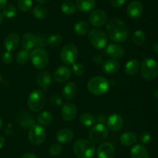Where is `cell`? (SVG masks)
<instances>
[{"label":"cell","mask_w":158,"mask_h":158,"mask_svg":"<svg viewBox=\"0 0 158 158\" xmlns=\"http://www.w3.org/2000/svg\"><path fill=\"white\" fill-rule=\"evenodd\" d=\"M143 12V6L140 2L134 0L131 2L127 7V14L131 20H138Z\"/></svg>","instance_id":"7c38bea8"},{"label":"cell","mask_w":158,"mask_h":158,"mask_svg":"<svg viewBox=\"0 0 158 158\" xmlns=\"http://www.w3.org/2000/svg\"><path fill=\"white\" fill-rule=\"evenodd\" d=\"M141 75L146 81H153L158 74V63L153 58H147L142 62Z\"/></svg>","instance_id":"52a82bcc"},{"label":"cell","mask_w":158,"mask_h":158,"mask_svg":"<svg viewBox=\"0 0 158 158\" xmlns=\"http://www.w3.org/2000/svg\"><path fill=\"white\" fill-rule=\"evenodd\" d=\"M17 6L21 12H26L31 9L32 6V0H18Z\"/></svg>","instance_id":"74e56055"},{"label":"cell","mask_w":158,"mask_h":158,"mask_svg":"<svg viewBox=\"0 0 158 158\" xmlns=\"http://www.w3.org/2000/svg\"><path fill=\"white\" fill-rule=\"evenodd\" d=\"M22 158H37V156L35 154L31 153H26L22 156Z\"/></svg>","instance_id":"7dc6e473"},{"label":"cell","mask_w":158,"mask_h":158,"mask_svg":"<svg viewBox=\"0 0 158 158\" xmlns=\"http://www.w3.org/2000/svg\"><path fill=\"white\" fill-rule=\"evenodd\" d=\"M62 146L60 143H53L50 146L49 149V152L51 156H58L61 154L62 153Z\"/></svg>","instance_id":"f35d334b"},{"label":"cell","mask_w":158,"mask_h":158,"mask_svg":"<svg viewBox=\"0 0 158 158\" xmlns=\"http://www.w3.org/2000/svg\"><path fill=\"white\" fill-rule=\"evenodd\" d=\"M36 44V37L31 33H27L23 36L22 38V46L23 50H31Z\"/></svg>","instance_id":"7402d4cb"},{"label":"cell","mask_w":158,"mask_h":158,"mask_svg":"<svg viewBox=\"0 0 158 158\" xmlns=\"http://www.w3.org/2000/svg\"><path fill=\"white\" fill-rule=\"evenodd\" d=\"M2 77L1 74H0V83H1V82H2Z\"/></svg>","instance_id":"9f6ffc18"},{"label":"cell","mask_w":158,"mask_h":158,"mask_svg":"<svg viewBox=\"0 0 158 158\" xmlns=\"http://www.w3.org/2000/svg\"><path fill=\"white\" fill-rule=\"evenodd\" d=\"M96 0H76V6L82 12H88L94 9Z\"/></svg>","instance_id":"484cf974"},{"label":"cell","mask_w":158,"mask_h":158,"mask_svg":"<svg viewBox=\"0 0 158 158\" xmlns=\"http://www.w3.org/2000/svg\"><path fill=\"white\" fill-rule=\"evenodd\" d=\"M89 31V23L85 20L79 21L74 25V32L80 37H83Z\"/></svg>","instance_id":"f1b7e54d"},{"label":"cell","mask_w":158,"mask_h":158,"mask_svg":"<svg viewBox=\"0 0 158 158\" xmlns=\"http://www.w3.org/2000/svg\"><path fill=\"white\" fill-rule=\"evenodd\" d=\"M93 60H94V63L97 64H102L103 62V58H102L101 56L99 55V54H95V55L94 56V57H93Z\"/></svg>","instance_id":"bcb514c9"},{"label":"cell","mask_w":158,"mask_h":158,"mask_svg":"<svg viewBox=\"0 0 158 158\" xmlns=\"http://www.w3.org/2000/svg\"><path fill=\"white\" fill-rule=\"evenodd\" d=\"M35 1L40 3V4H46V3L49 2V0H35Z\"/></svg>","instance_id":"816d5d0a"},{"label":"cell","mask_w":158,"mask_h":158,"mask_svg":"<svg viewBox=\"0 0 158 158\" xmlns=\"http://www.w3.org/2000/svg\"><path fill=\"white\" fill-rule=\"evenodd\" d=\"M62 117L64 120L70 122L76 118L77 115V108L74 104L67 102L64 104L61 110Z\"/></svg>","instance_id":"9a60e30c"},{"label":"cell","mask_w":158,"mask_h":158,"mask_svg":"<svg viewBox=\"0 0 158 158\" xmlns=\"http://www.w3.org/2000/svg\"><path fill=\"white\" fill-rule=\"evenodd\" d=\"M71 74H72V71L69 69V68L65 65H62L56 70L53 77L56 81L59 83H64L70 78Z\"/></svg>","instance_id":"5bb4252c"},{"label":"cell","mask_w":158,"mask_h":158,"mask_svg":"<svg viewBox=\"0 0 158 158\" xmlns=\"http://www.w3.org/2000/svg\"><path fill=\"white\" fill-rule=\"evenodd\" d=\"M19 35L16 33H9L4 40V46L7 51H12L19 45Z\"/></svg>","instance_id":"d6986e66"},{"label":"cell","mask_w":158,"mask_h":158,"mask_svg":"<svg viewBox=\"0 0 158 158\" xmlns=\"http://www.w3.org/2000/svg\"><path fill=\"white\" fill-rule=\"evenodd\" d=\"M30 60L36 69H44L49 64V56L44 48H35L30 53Z\"/></svg>","instance_id":"5b68a950"},{"label":"cell","mask_w":158,"mask_h":158,"mask_svg":"<svg viewBox=\"0 0 158 158\" xmlns=\"http://www.w3.org/2000/svg\"><path fill=\"white\" fill-rule=\"evenodd\" d=\"M5 143H6V139H5V138L2 136L0 135V150L4 147Z\"/></svg>","instance_id":"c3c4849f"},{"label":"cell","mask_w":158,"mask_h":158,"mask_svg":"<svg viewBox=\"0 0 158 158\" xmlns=\"http://www.w3.org/2000/svg\"><path fill=\"white\" fill-rule=\"evenodd\" d=\"M3 17H4V16H3L2 13V12H0V24H1V23L2 22Z\"/></svg>","instance_id":"11a10c76"},{"label":"cell","mask_w":158,"mask_h":158,"mask_svg":"<svg viewBox=\"0 0 158 158\" xmlns=\"http://www.w3.org/2000/svg\"><path fill=\"white\" fill-rule=\"evenodd\" d=\"M108 21V15L102 9H95L89 15V23L95 27H101Z\"/></svg>","instance_id":"8fae6325"},{"label":"cell","mask_w":158,"mask_h":158,"mask_svg":"<svg viewBox=\"0 0 158 158\" xmlns=\"http://www.w3.org/2000/svg\"><path fill=\"white\" fill-rule=\"evenodd\" d=\"M146 40V34L143 30H136L133 35V42L136 45H141Z\"/></svg>","instance_id":"8d00e7d4"},{"label":"cell","mask_w":158,"mask_h":158,"mask_svg":"<svg viewBox=\"0 0 158 158\" xmlns=\"http://www.w3.org/2000/svg\"><path fill=\"white\" fill-rule=\"evenodd\" d=\"M2 125H3L2 119V118L0 117V130H1V129H2Z\"/></svg>","instance_id":"db71d44e"},{"label":"cell","mask_w":158,"mask_h":158,"mask_svg":"<svg viewBox=\"0 0 158 158\" xmlns=\"http://www.w3.org/2000/svg\"><path fill=\"white\" fill-rule=\"evenodd\" d=\"M120 64L115 59H110L104 60L102 64V70L103 73L108 75H112L116 74L120 70Z\"/></svg>","instance_id":"ac0fdd59"},{"label":"cell","mask_w":158,"mask_h":158,"mask_svg":"<svg viewBox=\"0 0 158 158\" xmlns=\"http://www.w3.org/2000/svg\"><path fill=\"white\" fill-rule=\"evenodd\" d=\"M110 82L101 76L94 77L88 81L87 88L89 92L95 95H103L110 89Z\"/></svg>","instance_id":"3957f363"},{"label":"cell","mask_w":158,"mask_h":158,"mask_svg":"<svg viewBox=\"0 0 158 158\" xmlns=\"http://www.w3.org/2000/svg\"><path fill=\"white\" fill-rule=\"evenodd\" d=\"M7 0H0V9H3L6 6Z\"/></svg>","instance_id":"681fc988"},{"label":"cell","mask_w":158,"mask_h":158,"mask_svg":"<svg viewBox=\"0 0 158 158\" xmlns=\"http://www.w3.org/2000/svg\"><path fill=\"white\" fill-rule=\"evenodd\" d=\"M61 10L65 15H70L75 13V12L77 11V6L72 1L67 0L62 3Z\"/></svg>","instance_id":"1f68e13d"},{"label":"cell","mask_w":158,"mask_h":158,"mask_svg":"<svg viewBox=\"0 0 158 158\" xmlns=\"http://www.w3.org/2000/svg\"><path fill=\"white\" fill-rule=\"evenodd\" d=\"M73 72L77 76H82L85 73V68L83 64L75 63L73 64Z\"/></svg>","instance_id":"ab89813d"},{"label":"cell","mask_w":158,"mask_h":158,"mask_svg":"<svg viewBox=\"0 0 158 158\" xmlns=\"http://www.w3.org/2000/svg\"><path fill=\"white\" fill-rule=\"evenodd\" d=\"M78 49L73 43H68L62 48L60 54V60L66 65H73L78 58Z\"/></svg>","instance_id":"ba28073f"},{"label":"cell","mask_w":158,"mask_h":158,"mask_svg":"<svg viewBox=\"0 0 158 158\" xmlns=\"http://www.w3.org/2000/svg\"><path fill=\"white\" fill-rule=\"evenodd\" d=\"M3 16L7 19H12L17 15V9L13 5H6L2 9Z\"/></svg>","instance_id":"d590c367"},{"label":"cell","mask_w":158,"mask_h":158,"mask_svg":"<svg viewBox=\"0 0 158 158\" xmlns=\"http://www.w3.org/2000/svg\"><path fill=\"white\" fill-rule=\"evenodd\" d=\"M108 129L111 131H119L123 126V119L119 114L114 113L110 115L106 119Z\"/></svg>","instance_id":"2e32d148"},{"label":"cell","mask_w":158,"mask_h":158,"mask_svg":"<svg viewBox=\"0 0 158 158\" xmlns=\"http://www.w3.org/2000/svg\"><path fill=\"white\" fill-rule=\"evenodd\" d=\"M2 60L3 63L9 64L12 63L13 60V54H12L11 51H6V52L3 53L2 56Z\"/></svg>","instance_id":"b9f144b4"},{"label":"cell","mask_w":158,"mask_h":158,"mask_svg":"<svg viewBox=\"0 0 158 158\" xmlns=\"http://www.w3.org/2000/svg\"><path fill=\"white\" fill-rule=\"evenodd\" d=\"M53 116L49 111H43L37 117V121L42 125H47L52 122Z\"/></svg>","instance_id":"4dcf8cb0"},{"label":"cell","mask_w":158,"mask_h":158,"mask_svg":"<svg viewBox=\"0 0 158 158\" xmlns=\"http://www.w3.org/2000/svg\"><path fill=\"white\" fill-rule=\"evenodd\" d=\"M137 136L132 132H125L120 136V140L122 145L125 147H131L137 142Z\"/></svg>","instance_id":"4316f807"},{"label":"cell","mask_w":158,"mask_h":158,"mask_svg":"<svg viewBox=\"0 0 158 158\" xmlns=\"http://www.w3.org/2000/svg\"><path fill=\"white\" fill-rule=\"evenodd\" d=\"M30 58V53L26 50H21L16 54V62L20 65L26 64Z\"/></svg>","instance_id":"e575fe53"},{"label":"cell","mask_w":158,"mask_h":158,"mask_svg":"<svg viewBox=\"0 0 158 158\" xmlns=\"http://www.w3.org/2000/svg\"><path fill=\"white\" fill-rule=\"evenodd\" d=\"M46 130L42 125L34 124L32 127L29 128L28 139L32 144L36 146L41 145L46 140Z\"/></svg>","instance_id":"30bf717a"},{"label":"cell","mask_w":158,"mask_h":158,"mask_svg":"<svg viewBox=\"0 0 158 158\" xmlns=\"http://www.w3.org/2000/svg\"><path fill=\"white\" fill-rule=\"evenodd\" d=\"M106 54L113 59H120L124 56L125 51L122 46L117 43H110L106 48Z\"/></svg>","instance_id":"e0dca14e"},{"label":"cell","mask_w":158,"mask_h":158,"mask_svg":"<svg viewBox=\"0 0 158 158\" xmlns=\"http://www.w3.org/2000/svg\"><path fill=\"white\" fill-rule=\"evenodd\" d=\"M73 139V132L70 129L63 128L56 134V139L60 143H69Z\"/></svg>","instance_id":"44dd1931"},{"label":"cell","mask_w":158,"mask_h":158,"mask_svg":"<svg viewBox=\"0 0 158 158\" xmlns=\"http://www.w3.org/2000/svg\"><path fill=\"white\" fill-rule=\"evenodd\" d=\"M38 48H45L47 46V41L46 38L44 37L40 36L39 37H36V44Z\"/></svg>","instance_id":"ee69618b"},{"label":"cell","mask_w":158,"mask_h":158,"mask_svg":"<svg viewBox=\"0 0 158 158\" xmlns=\"http://www.w3.org/2000/svg\"><path fill=\"white\" fill-rule=\"evenodd\" d=\"M77 93V86L74 82H67L63 88V95L66 100H72Z\"/></svg>","instance_id":"603a6c76"},{"label":"cell","mask_w":158,"mask_h":158,"mask_svg":"<svg viewBox=\"0 0 158 158\" xmlns=\"http://www.w3.org/2000/svg\"><path fill=\"white\" fill-rule=\"evenodd\" d=\"M127 0H110V2L114 7L120 8L125 4Z\"/></svg>","instance_id":"f6af8a7d"},{"label":"cell","mask_w":158,"mask_h":158,"mask_svg":"<svg viewBox=\"0 0 158 158\" xmlns=\"http://www.w3.org/2000/svg\"><path fill=\"white\" fill-rule=\"evenodd\" d=\"M131 158H149V153L144 146L137 144L131 148Z\"/></svg>","instance_id":"cb8c5ba5"},{"label":"cell","mask_w":158,"mask_h":158,"mask_svg":"<svg viewBox=\"0 0 158 158\" xmlns=\"http://www.w3.org/2000/svg\"><path fill=\"white\" fill-rule=\"evenodd\" d=\"M154 98H155L156 99H158V89L155 90V91H154Z\"/></svg>","instance_id":"f5cc1de1"},{"label":"cell","mask_w":158,"mask_h":158,"mask_svg":"<svg viewBox=\"0 0 158 158\" xmlns=\"http://www.w3.org/2000/svg\"><path fill=\"white\" fill-rule=\"evenodd\" d=\"M28 107L31 111L34 112H38L42 110L46 103V96L42 90H33L29 94L28 98Z\"/></svg>","instance_id":"8992f818"},{"label":"cell","mask_w":158,"mask_h":158,"mask_svg":"<svg viewBox=\"0 0 158 158\" xmlns=\"http://www.w3.org/2000/svg\"><path fill=\"white\" fill-rule=\"evenodd\" d=\"M32 15L35 19L38 20H45L48 15V10L46 7L41 6V5H37L34 6L32 9Z\"/></svg>","instance_id":"f546056e"},{"label":"cell","mask_w":158,"mask_h":158,"mask_svg":"<svg viewBox=\"0 0 158 158\" xmlns=\"http://www.w3.org/2000/svg\"><path fill=\"white\" fill-rule=\"evenodd\" d=\"M88 38L92 46L97 50L103 49L107 45V34L102 29L97 28L89 29L88 32Z\"/></svg>","instance_id":"277c9868"},{"label":"cell","mask_w":158,"mask_h":158,"mask_svg":"<svg viewBox=\"0 0 158 158\" xmlns=\"http://www.w3.org/2000/svg\"><path fill=\"white\" fill-rule=\"evenodd\" d=\"M153 50L156 54H158V43H154L153 45Z\"/></svg>","instance_id":"f907efd6"},{"label":"cell","mask_w":158,"mask_h":158,"mask_svg":"<svg viewBox=\"0 0 158 158\" xmlns=\"http://www.w3.org/2000/svg\"><path fill=\"white\" fill-rule=\"evenodd\" d=\"M109 135V129L106 125L98 123L89 132V139L94 143H100L106 140Z\"/></svg>","instance_id":"9c48e42d"},{"label":"cell","mask_w":158,"mask_h":158,"mask_svg":"<svg viewBox=\"0 0 158 158\" xmlns=\"http://www.w3.org/2000/svg\"><path fill=\"white\" fill-rule=\"evenodd\" d=\"M96 122V119L90 113H83L80 116V123L86 127L91 126Z\"/></svg>","instance_id":"d6a6232c"},{"label":"cell","mask_w":158,"mask_h":158,"mask_svg":"<svg viewBox=\"0 0 158 158\" xmlns=\"http://www.w3.org/2000/svg\"><path fill=\"white\" fill-rule=\"evenodd\" d=\"M35 81L39 86L43 88H46L50 85L51 82H52V76H51L49 71H43L37 74Z\"/></svg>","instance_id":"ffe728a7"},{"label":"cell","mask_w":158,"mask_h":158,"mask_svg":"<svg viewBox=\"0 0 158 158\" xmlns=\"http://www.w3.org/2000/svg\"><path fill=\"white\" fill-rule=\"evenodd\" d=\"M140 140L143 144H148L152 140V136L148 132H143L140 134Z\"/></svg>","instance_id":"60d3db41"},{"label":"cell","mask_w":158,"mask_h":158,"mask_svg":"<svg viewBox=\"0 0 158 158\" xmlns=\"http://www.w3.org/2000/svg\"><path fill=\"white\" fill-rule=\"evenodd\" d=\"M115 152V147L112 143L103 142L97 148V154L98 158H114Z\"/></svg>","instance_id":"4fadbf2b"},{"label":"cell","mask_w":158,"mask_h":158,"mask_svg":"<svg viewBox=\"0 0 158 158\" xmlns=\"http://www.w3.org/2000/svg\"><path fill=\"white\" fill-rule=\"evenodd\" d=\"M51 104L55 107H60L63 105V99L60 96L54 95L51 99Z\"/></svg>","instance_id":"7bdbcfd3"},{"label":"cell","mask_w":158,"mask_h":158,"mask_svg":"<svg viewBox=\"0 0 158 158\" xmlns=\"http://www.w3.org/2000/svg\"><path fill=\"white\" fill-rule=\"evenodd\" d=\"M73 152L78 158H92L96 152V147L90 140L79 139L74 143Z\"/></svg>","instance_id":"7a4b0ae2"},{"label":"cell","mask_w":158,"mask_h":158,"mask_svg":"<svg viewBox=\"0 0 158 158\" xmlns=\"http://www.w3.org/2000/svg\"><path fill=\"white\" fill-rule=\"evenodd\" d=\"M140 64L139 60H137V59H131L129 61L127 62V64H125L124 71L125 73L128 75L134 76L138 73V71H140Z\"/></svg>","instance_id":"d4e9b609"},{"label":"cell","mask_w":158,"mask_h":158,"mask_svg":"<svg viewBox=\"0 0 158 158\" xmlns=\"http://www.w3.org/2000/svg\"><path fill=\"white\" fill-rule=\"evenodd\" d=\"M107 37L117 43H120L127 40L128 27L126 23L118 18H112L106 23Z\"/></svg>","instance_id":"6da1fadb"},{"label":"cell","mask_w":158,"mask_h":158,"mask_svg":"<svg viewBox=\"0 0 158 158\" xmlns=\"http://www.w3.org/2000/svg\"><path fill=\"white\" fill-rule=\"evenodd\" d=\"M46 41H47L48 46H52V47H57V46H59L62 43L63 39H62V37L60 34L56 33L52 34L49 37H47L46 38Z\"/></svg>","instance_id":"836d02e7"},{"label":"cell","mask_w":158,"mask_h":158,"mask_svg":"<svg viewBox=\"0 0 158 158\" xmlns=\"http://www.w3.org/2000/svg\"><path fill=\"white\" fill-rule=\"evenodd\" d=\"M19 122L22 128L27 129L28 127H32L34 125V119L32 116L29 112H23L19 117Z\"/></svg>","instance_id":"83f0119b"}]
</instances>
